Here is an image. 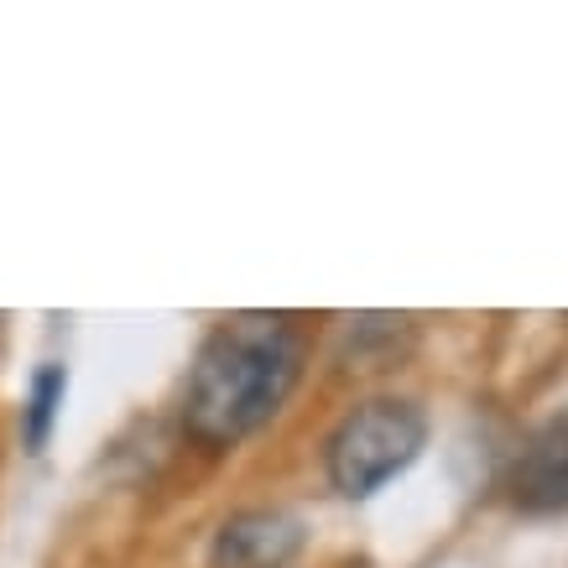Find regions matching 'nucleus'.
I'll use <instances>...</instances> for the list:
<instances>
[{
    "label": "nucleus",
    "mask_w": 568,
    "mask_h": 568,
    "mask_svg": "<svg viewBox=\"0 0 568 568\" xmlns=\"http://www.w3.org/2000/svg\"><path fill=\"white\" fill-rule=\"evenodd\" d=\"M58 407H63V371H58V365H48V371H37L32 396H27V444H32V448L48 444Z\"/></svg>",
    "instance_id": "obj_5"
},
{
    "label": "nucleus",
    "mask_w": 568,
    "mask_h": 568,
    "mask_svg": "<svg viewBox=\"0 0 568 568\" xmlns=\"http://www.w3.org/2000/svg\"><path fill=\"white\" fill-rule=\"evenodd\" d=\"M297 548V521L276 517V511H245V517L224 521L220 542H214V568H276Z\"/></svg>",
    "instance_id": "obj_4"
},
{
    "label": "nucleus",
    "mask_w": 568,
    "mask_h": 568,
    "mask_svg": "<svg viewBox=\"0 0 568 568\" xmlns=\"http://www.w3.org/2000/svg\"><path fill=\"white\" fill-rule=\"evenodd\" d=\"M428 423L413 402H365L339 423V433L328 438V480L349 500L376 496L386 480H396L402 469L423 454Z\"/></svg>",
    "instance_id": "obj_2"
},
{
    "label": "nucleus",
    "mask_w": 568,
    "mask_h": 568,
    "mask_svg": "<svg viewBox=\"0 0 568 568\" xmlns=\"http://www.w3.org/2000/svg\"><path fill=\"white\" fill-rule=\"evenodd\" d=\"M303 376V339L282 318L241 313L199 349L183 396V423L193 438L224 448L256 433L293 396Z\"/></svg>",
    "instance_id": "obj_1"
},
{
    "label": "nucleus",
    "mask_w": 568,
    "mask_h": 568,
    "mask_svg": "<svg viewBox=\"0 0 568 568\" xmlns=\"http://www.w3.org/2000/svg\"><path fill=\"white\" fill-rule=\"evenodd\" d=\"M511 500L521 511H564L568 506V423H548L511 465Z\"/></svg>",
    "instance_id": "obj_3"
}]
</instances>
